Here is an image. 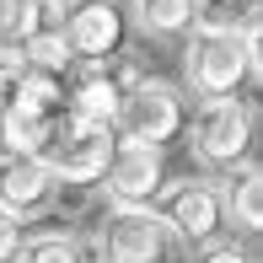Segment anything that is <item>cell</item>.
<instances>
[{"label": "cell", "instance_id": "6da1fadb", "mask_svg": "<svg viewBox=\"0 0 263 263\" xmlns=\"http://www.w3.org/2000/svg\"><path fill=\"white\" fill-rule=\"evenodd\" d=\"M263 32L247 27V32H194L188 43V86L199 97H231L242 81H258L263 76Z\"/></svg>", "mask_w": 263, "mask_h": 263}, {"label": "cell", "instance_id": "7a4b0ae2", "mask_svg": "<svg viewBox=\"0 0 263 263\" xmlns=\"http://www.w3.org/2000/svg\"><path fill=\"white\" fill-rule=\"evenodd\" d=\"M113 145H118V135H113L107 124H86V118L59 113L49 145H43L38 156H43V166L54 172V183H65V188H91V183L102 177L107 156H113Z\"/></svg>", "mask_w": 263, "mask_h": 263}, {"label": "cell", "instance_id": "3957f363", "mask_svg": "<svg viewBox=\"0 0 263 263\" xmlns=\"http://www.w3.org/2000/svg\"><path fill=\"white\" fill-rule=\"evenodd\" d=\"M183 124H188V107L172 81H135L124 91V102H118L113 135L140 140V145H166V140L183 135Z\"/></svg>", "mask_w": 263, "mask_h": 263}, {"label": "cell", "instance_id": "277c9868", "mask_svg": "<svg viewBox=\"0 0 263 263\" xmlns=\"http://www.w3.org/2000/svg\"><path fill=\"white\" fill-rule=\"evenodd\" d=\"M135 81L140 76L118 70L113 59H70V70H65V113L113 129L118 102H124V91L135 86Z\"/></svg>", "mask_w": 263, "mask_h": 263}, {"label": "cell", "instance_id": "5b68a950", "mask_svg": "<svg viewBox=\"0 0 263 263\" xmlns=\"http://www.w3.org/2000/svg\"><path fill=\"white\" fill-rule=\"evenodd\" d=\"M166 253V226L151 204H113L97 226V258L102 263H156Z\"/></svg>", "mask_w": 263, "mask_h": 263}, {"label": "cell", "instance_id": "8992f818", "mask_svg": "<svg viewBox=\"0 0 263 263\" xmlns=\"http://www.w3.org/2000/svg\"><path fill=\"white\" fill-rule=\"evenodd\" d=\"M156 220L166 226V236H183V242H210L226 220V204H220V188L210 177H183V183L161 188L156 194Z\"/></svg>", "mask_w": 263, "mask_h": 263}, {"label": "cell", "instance_id": "52a82bcc", "mask_svg": "<svg viewBox=\"0 0 263 263\" xmlns=\"http://www.w3.org/2000/svg\"><path fill=\"white\" fill-rule=\"evenodd\" d=\"M194 151L215 166H236L253 151V107L236 97H204L194 113Z\"/></svg>", "mask_w": 263, "mask_h": 263}, {"label": "cell", "instance_id": "ba28073f", "mask_svg": "<svg viewBox=\"0 0 263 263\" xmlns=\"http://www.w3.org/2000/svg\"><path fill=\"white\" fill-rule=\"evenodd\" d=\"M97 183L107 188V199H113V204H156V194L166 188L161 145H140V140H118Z\"/></svg>", "mask_w": 263, "mask_h": 263}, {"label": "cell", "instance_id": "9c48e42d", "mask_svg": "<svg viewBox=\"0 0 263 263\" xmlns=\"http://www.w3.org/2000/svg\"><path fill=\"white\" fill-rule=\"evenodd\" d=\"M59 38L70 59H113L124 43V11L113 0H76L59 22Z\"/></svg>", "mask_w": 263, "mask_h": 263}, {"label": "cell", "instance_id": "30bf717a", "mask_svg": "<svg viewBox=\"0 0 263 263\" xmlns=\"http://www.w3.org/2000/svg\"><path fill=\"white\" fill-rule=\"evenodd\" d=\"M54 172L43 156H22V151H0V210L11 215H38L54 199Z\"/></svg>", "mask_w": 263, "mask_h": 263}, {"label": "cell", "instance_id": "8fae6325", "mask_svg": "<svg viewBox=\"0 0 263 263\" xmlns=\"http://www.w3.org/2000/svg\"><path fill=\"white\" fill-rule=\"evenodd\" d=\"M59 22H65V0H0V38L11 49L38 32H59Z\"/></svg>", "mask_w": 263, "mask_h": 263}, {"label": "cell", "instance_id": "7c38bea8", "mask_svg": "<svg viewBox=\"0 0 263 263\" xmlns=\"http://www.w3.org/2000/svg\"><path fill=\"white\" fill-rule=\"evenodd\" d=\"M220 204L242 231H258L263 226V172H258V161H236V172L220 188Z\"/></svg>", "mask_w": 263, "mask_h": 263}, {"label": "cell", "instance_id": "4fadbf2b", "mask_svg": "<svg viewBox=\"0 0 263 263\" xmlns=\"http://www.w3.org/2000/svg\"><path fill=\"white\" fill-rule=\"evenodd\" d=\"M59 118L54 113H32V107H11V113H0V140H6V151H22V156H38L43 145H49Z\"/></svg>", "mask_w": 263, "mask_h": 263}, {"label": "cell", "instance_id": "5bb4252c", "mask_svg": "<svg viewBox=\"0 0 263 263\" xmlns=\"http://www.w3.org/2000/svg\"><path fill=\"white\" fill-rule=\"evenodd\" d=\"M263 0H194V32H247L258 27Z\"/></svg>", "mask_w": 263, "mask_h": 263}, {"label": "cell", "instance_id": "9a60e30c", "mask_svg": "<svg viewBox=\"0 0 263 263\" xmlns=\"http://www.w3.org/2000/svg\"><path fill=\"white\" fill-rule=\"evenodd\" d=\"M11 263H86V253H81V242L65 236V231H38V236H27V242L16 247Z\"/></svg>", "mask_w": 263, "mask_h": 263}, {"label": "cell", "instance_id": "2e32d148", "mask_svg": "<svg viewBox=\"0 0 263 263\" xmlns=\"http://www.w3.org/2000/svg\"><path fill=\"white\" fill-rule=\"evenodd\" d=\"M129 11L145 32H183L194 22V0H129Z\"/></svg>", "mask_w": 263, "mask_h": 263}, {"label": "cell", "instance_id": "e0dca14e", "mask_svg": "<svg viewBox=\"0 0 263 263\" xmlns=\"http://www.w3.org/2000/svg\"><path fill=\"white\" fill-rule=\"evenodd\" d=\"M16 97H22V59L6 49V54H0V113H11Z\"/></svg>", "mask_w": 263, "mask_h": 263}, {"label": "cell", "instance_id": "ac0fdd59", "mask_svg": "<svg viewBox=\"0 0 263 263\" xmlns=\"http://www.w3.org/2000/svg\"><path fill=\"white\" fill-rule=\"evenodd\" d=\"M16 247H22V215L0 210V263H11V258H16Z\"/></svg>", "mask_w": 263, "mask_h": 263}, {"label": "cell", "instance_id": "d6986e66", "mask_svg": "<svg viewBox=\"0 0 263 263\" xmlns=\"http://www.w3.org/2000/svg\"><path fill=\"white\" fill-rule=\"evenodd\" d=\"M199 263H253V258H247L242 247H210V253L199 258Z\"/></svg>", "mask_w": 263, "mask_h": 263}]
</instances>
